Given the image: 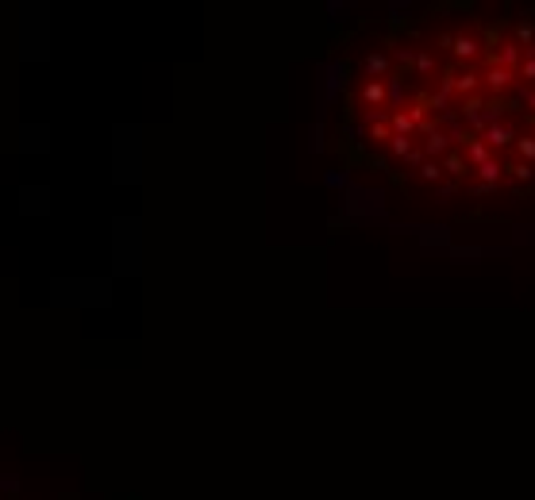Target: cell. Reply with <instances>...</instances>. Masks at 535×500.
<instances>
[{"mask_svg":"<svg viewBox=\"0 0 535 500\" xmlns=\"http://www.w3.org/2000/svg\"><path fill=\"white\" fill-rule=\"evenodd\" d=\"M343 143L408 193L535 196V12L447 4L381 23L343 70Z\"/></svg>","mask_w":535,"mask_h":500,"instance_id":"obj_1","label":"cell"}]
</instances>
